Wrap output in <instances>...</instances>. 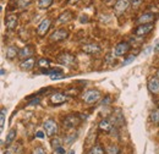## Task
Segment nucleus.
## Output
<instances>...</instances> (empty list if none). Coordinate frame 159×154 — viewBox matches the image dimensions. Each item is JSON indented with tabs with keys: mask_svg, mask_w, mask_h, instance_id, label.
Here are the masks:
<instances>
[{
	"mask_svg": "<svg viewBox=\"0 0 159 154\" xmlns=\"http://www.w3.org/2000/svg\"><path fill=\"white\" fill-rule=\"evenodd\" d=\"M15 136H16V131H15V130H10V132L7 134V137H6V141H5V143L9 146V144H10V143L14 141Z\"/></svg>",
	"mask_w": 159,
	"mask_h": 154,
	"instance_id": "obj_21",
	"label": "nucleus"
},
{
	"mask_svg": "<svg viewBox=\"0 0 159 154\" xmlns=\"http://www.w3.org/2000/svg\"><path fill=\"white\" fill-rule=\"evenodd\" d=\"M49 64H50V61L45 58H40L39 60H38V66H39V67H48Z\"/></svg>",
	"mask_w": 159,
	"mask_h": 154,
	"instance_id": "obj_23",
	"label": "nucleus"
},
{
	"mask_svg": "<svg viewBox=\"0 0 159 154\" xmlns=\"http://www.w3.org/2000/svg\"><path fill=\"white\" fill-rule=\"evenodd\" d=\"M99 129L102 131H104V132H109V131H111L113 126H111V124L108 120H102L99 122Z\"/></svg>",
	"mask_w": 159,
	"mask_h": 154,
	"instance_id": "obj_16",
	"label": "nucleus"
},
{
	"mask_svg": "<svg viewBox=\"0 0 159 154\" xmlns=\"http://www.w3.org/2000/svg\"><path fill=\"white\" fill-rule=\"evenodd\" d=\"M154 52L158 53L159 52V40H156V45H154Z\"/></svg>",
	"mask_w": 159,
	"mask_h": 154,
	"instance_id": "obj_35",
	"label": "nucleus"
},
{
	"mask_svg": "<svg viewBox=\"0 0 159 154\" xmlns=\"http://www.w3.org/2000/svg\"><path fill=\"white\" fill-rule=\"evenodd\" d=\"M151 49H152V47H148V48L146 49V52H144V54H143V55H147V54L151 52Z\"/></svg>",
	"mask_w": 159,
	"mask_h": 154,
	"instance_id": "obj_38",
	"label": "nucleus"
},
{
	"mask_svg": "<svg viewBox=\"0 0 159 154\" xmlns=\"http://www.w3.org/2000/svg\"><path fill=\"white\" fill-rule=\"evenodd\" d=\"M71 19H72V14H71L70 11H65L64 14H61V15L59 16L58 21H59L60 23H64V22H67V21H70Z\"/></svg>",
	"mask_w": 159,
	"mask_h": 154,
	"instance_id": "obj_19",
	"label": "nucleus"
},
{
	"mask_svg": "<svg viewBox=\"0 0 159 154\" xmlns=\"http://www.w3.org/2000/svg\"><path fill=\"white\" fill-rule=\"evenodd\" d=\"M76 138H77V135H70V136H67V138L65 139V143H66V144H71V143H72V142H74V141H75Z\"/></svg>",
	"mask_w": 159,
	"mask_h": 154,
	"instance_id": "obj_28",
	"label": "nucleus"
},
{
	"mask_svg": "<svg viewBox=\"0 0 159 154\" xmlns=\"http://www.w3.org/2000/svg\"><path fill=\"white\" fill-rule=\"evenodd\" d=\"M67 36H69V32L66 29H58L50 36V40L52 42H60V40L67 38Z\"/></svg>",
	"mask_w": 159,
	"mask_h": 154,
	"instance_id": "obj_6",
	"label": "nucleus"
},
{
	"mask_svg": "<svg viewBox=\"0 0 159 154\" xmlns=\"http://www.w3.org/2000/svg\"><path fill=\"white\" fill-rule=\"evenodd\" d=\"M43 127L45 130V134L48 136H53L58 132V125L55 121L53 120H47L44 124H43Z\"/></svg>",
	"mask_w": 159,
	"mask_h": 154,
	"instance_id": "obj_3",
	"label": "nucleus"
},
{
	"mask_svg": "<svg viewBox=\"0 0 159 154\" xmlns=\"http://www.w3.org/2000/svg\"><path fill=\"white\" fill-rule=\"evenodd\" d=\"M99 98H100V93L98 91H88V92H86V93L82 96V99H83L86 103H88V104H92V103L98 102Z\"/></svg>",
	"mask_w": 159,
	"mask_h": 154,
	"instance_id": "obj_2",
	"label": "nucleus"
},
{
	"mask_svg": "<svg viewBox=\"0 0 159 154\" xmlns=\"http://www.w3.org/2000/svg\"><path fill=\"white\" fill-rule=\"evenodd\" d=\"M19 50H17V48L16 47H9L7 49H6V57L9 59H14L16 58V55H19Z\"/></svg>",
	"mask_w": 159,
	"mask_h": 154,
	"instance_id": "obj_18",
	"label": "nucleus"
},
{
	"mask_svg": "<svg viewBox=\"0 0 159 154\" xmlns=\"http://www.w3.org/2000/svg\"><path fill=\"white\" fill-rule=\"evenodd\" d=\"M69 1H70V2H77L79 0H69Z\"/></svg>",
	"mask_w": 159,
	"mask_h": 154,
	"instance_id": "obj_40",
	"label": "nucleus"
},
{
	"mask_svg": "<svg viewBox=\"0 0 159 154\" xmlns=\"http://www.w3.org/2000/svg\"><path fill=\"white\" fill-rule=\"evenodd\" d=\"M58 61H59L61 65L71 66L75 62V57L71 55L70 53H61L59 57H58Z\"/></svg>",
	"mask_w": 159,
	"mask_h": 154,
	"instance_id": "obj_4",
	"label": "nucleus"
},
{
	"mask_svg": "<svg viewBox=\"0 0 159 154\" xmlns=\"http://www.w3.org/2000/svg\"><path fill=\"white\" fill-rule=\"evenodd\" d=\"M33 154H47V153H45V151H44L43 148H39V147H38V148H36V149L33 151Z\"/></svg>",
	"mask_w": 159,
	"mask_h": 154,
	"instance_id": "obj_32",
	"label": "nucleus"
},
{
	"mask_svg": "<svg viewBox=\"0 0 159 154\" xmlns=\"http://www.w3.org/2000/svg\"><path fill=\"white\" fill-rule=\"evenodd\" d=\"M67 100V97L65 96L64 93H55L50 97V103L54 104V105H59V104H62Z\"/></svg>",
	"mask_w": 159,
	"mask_h": 154,
	"instance_id": "obj_11",
	"label": "nucleus"
},
{
	"mask_svg": "<svg viewBox=\"0 0 159 154\" xmlns=\"http://www.w3.org/2000/svg\"><path fill=\"white\" fill-rule=\"evenodd\" d=\"M52 4H53V0H39L38 7L39 9H48Z\"/></svg>",
	"mask_w": 159,
	"mask_h": 154,
	"instance_id": "obj_20",
	"label": "nucleus"
},
{
	"mask_svg": "<svg viewBox=\"0 0 159 154\" xmlns=\"http://www.w3.org/2000/svg\"><path fill=\"white\" fill-rule=\"evenodd\" d=\"M130 7V0H118L114 9L116 11V14H122L125 12L127 9Z\"/></svg>",
	"mask_w": 159,
	"mask_h": 154,
	"instance_id": "obj_7",
	"label": "nucleus"
},
{
	"mask_svg": "<svg viewBox=\"0 0 159 154\" xmlns=\"http://www.w3.org/2000/svg\"><path fill=\"white\" fill-rule=\"evenodd\" d=\"M135 58H136L135 55H131V57H129V59H127V60H125V61L122 62V65H127V64H130L131 61H134V60H135Z\"/></svg>",
	"mask_w": 159,
	"mask_h": 154,
	"instance_id": "obj_33",
	"label": "nucleus"
},
{
	"mask_svg": "<svg viewBox=\"0 0 159 154\" xmlns=\"http://www.w3.org/2000/svg\"><path fill=\"white\" fill-rule=\"evenodd\" d=\"M36 136H37L38 138H44V134H43L42 131H38V132L36 134Z\"/></svg>",
	"mask_w": 159,
	"mask_h": 154,
	"instance_id": "obj_37",
	"label": "nucleus"
},
{
	"mask_svg": "<svg viewBox=\"0 0 159 154\" xmlns=\"http://www.w3.org/2000/svg\"><path fill=\"white\" fill-rule=\"evenodd\" d=\"M148 88L152 93H159V78L152 77L148 81Z\"/></svg>",
	"mask_w": 159,
	"mask_h": 154,
	"instance_id": "obj_13",
	"label": "nucleus"
},
{
	"mask_svg": "<svg viewBox=\"0 0 159 154\" xmlns=\"http://www.w3.org/2000/svg\"><path fill=\"white\" fill-rule=\"evenodd\" d=\"M34 54V49L32 48V47H25V48H22L20 50V53H19V57L21 59H31V57Z\"/></svg>",
	"mask_w": 159,
	"mask_h": 154,
	"instance_id": "obj_14",
	"label": "nucleus"
},
{
	"mask_svg": "<svg viewBox=\"0 0 159 154\" xmlns=\"http://www.w3.org/2000/svg\"><path fill=\"white\" fill-rule=\"evenodd\" d=\"M5 114H6V109L2 108L1 109V115H0V126H1V130L4 129V124H5Z\"/></svg>",
	"mask_w": 159,
	"mask_h": 154,
	"instance_id": "obj_24",
	"label": "nucleus"
},
{
	"mask_svg": "<svg viewBox=\"0 0 159 154\" xmlns=\"http://www.w3.org/2000/svg\"><path fill=\"white\" fill-rule=\"evenodd\" d=\"M21 69L22 70H31L33 66H34V60L31 58V59H27L25 60L23 62H21Z\"/></svg>",
	"mask_w": 159,
	"mask_h": 154,
	"instance_id": "obj_17",
	"label": "nucleus"
},
{
	"mask_svg": "<svg viewBox=\"0 0 159 154\" xmlns=\"http://www.w3.org/2000/svg\"><path fill=\"white\" fill-rule=\"evenodd\" d=\"M52 146H53L54 149L60 148V147H61V141H60V138H53V139H52Z\"/></svg>",
	"mask_w": 159,
	"mask_h": 154,
	"instance_id": "obj_25",
	"label": "nucleus"
},
{
	"mask_svg": "<svg viewBox=\"0 0 159 154\" xmlns=\"http://www.w3.org/2000/svg\"><path fill=\"white\" fill-rule=\"evenodd\" d=\"M83 52L88 53V54H97L100 52V47L98 44H94V43H91V44H86L83 45Z\"/></svg>",
	"mask_w": 159,
	"mask_h": 154,
	"instance_id": "obj_12",
	"label": "nucleus"
},
{
	"mask_svg": "<svg viewBox=\"0 0 159 154\" xmlns=\"http://www.w3.org/2000/svg\"><path fill=\"white\" fill-rule=\"evenodd\" d=\"M154 19H156V15H154V14L147 12V14H143L142 16H139V19L137 20V22L141 23V25H147V23L152 22Z\"/></svg>",
	"mask_w": 159,
	"mask_h": 154,
	"instance_id": "obj_15",
	"label": "nucleus"
},
{
	"mask_svg": "<svg viewBox=\"0 0 159 154\" xmlns=\"http://www.w3.org/2000/svg\"><path fill=\"white\" fill-rule=\"evenodd\" d=\"M55 154H65V151L60 147V148H58V149H55Z\"/></svg>",
	"mask_w": 159,
	"mask_h": 154,
	"instance_id": "obj_34",
	"label": "nucleus"
},
{
	"mask_svg": "<svg viewBox=\"0 0 159 154\" xmlns=\"http://www.w3.org/2000/svg\"><path fill=\"white\" fill-rule=\"evenodd\" d=\"M154 28V26L152 23H147V25H141L136 28L135 34L136 36H146L147 33H149L152 29Z\"/></svg>",
	"mask_w": 159,
	"mask_h": 154,
	"instance_id": "obj_8",
	"label": "nucleus"
},
{
	"mask_svg": "<svg viewBox=\"0 0 159 154\" xmlns=\"http://www.w3.org/2000/svg\"><path fill=\"white\" fill-rule=\"evenodd\" d=\"M31 2H32V0H19V7H20V9H25V7H27Z\"/></svg>",
	"mask_w": 159,
	"mask_h": 154,
	"instance_id": "obj_27",
	"label": "nucleus"
},
{
	"mask_svg": "<svg viewBox=\"0 0 159 154\" xmlns=\"http://www.w3.org/2000/svg\"><path fill=\"white\" fill-rule=\"evenodd\" d=\"M131 1H132L134 5H139V2H141V0H131Z\"/></svg>",
	"mask_w": 159,
	"mask_h": 154,
	"instance_id": "obj_39",
	"label": "nucleus"
},
{
	"mask_svg": "<svg viewBox=\"0 0 159 154\" xmlns=\"http://www.w3.org/2000/svg\"><path fill=\"white\" fill-rule=\"evenodd\" d=\"M50 23H52V21L49 19L43 20V21L40 22V25L38 26V28H37V32H38L39 36H44V34L48 32V29L50 28Z\"/></svg>",
	"mask_w": 159,
	"mask_h": 154,
	"instance_id": "obj_9",
	"label": "nucleus"
},
{
	"mask_svg": "<svg viewBox=\"0 0 159 154\" xmlns=\"http://www.w3.org/2000/svg\"><path fill=\"white\" fill-rule=\"evenodd\" d=\"M152 120H153V122L159 124V109L158 110H156V111L152 114Z\"/></svg>",
	"mask_w": 159,
	"mask_h": 154,
	"instance_id": "obj_30",
	"label": "nucleus"
},
{
	"mask_svg": "<svg viewBox=\"0 0 159 154\" xmlns=\"http://www.w3.org/2000/svg\"><path fill=\"white\" fill-rule=\"evenodd\" d=\"M17 19H19V17H17L16 15H9V16H6V19H5V25H6L7 29L12 31V29L16 28V26H17Z\"/></svg>",
	"mask_w": 159,
	"mask_h": 154,
	"instance_id": "obj_10",
	"label": "nucleus"
},
{
	"mask_svg": "<svg viewBox=\"0 0 159 154\" xmlns=\"http://www.w3.org/2000/svg\"><path fill=\"white\" fill-rule=\"evenodd\" d=\"M130 49H131V47H130V44H129L127 42H121V43H119V44L115 47V55L122 57V55H125Z\"/></svg>",
	"mask_w": 159,
	"mask_h": 154,
	"instance_id": "obj_5",
	"label": "nucleus"
},
{
	"mask_svg": "<svg viewBox=\"0 0 159 154\" xmlns=\"http://www.w3.org/2000/svg\"><path fill=\"white\" fill-rule=\"evenodd\" d=\"M88 154H104V151H103V148H102L100 146H94V147L89 151Z\"/></svg>",
	"mask_w": 159,
	"mask_h": 154,
	"instance_id": "obj_22",
	"label": "nucleus"
},
{
	"mask_svg": "<svg viewBox=\"0 0 159 154\" xmlns=\"http://www.w3.org/2000/svg\"><path fill=\"white\" fill-rule=\"evenodd\" d=\"M62 76V71H60V72H55V74H53V75H50V78L52 79H59V78H61Z\"/></svg>",
	"mask_w": 159,
	"mask_h": 154,
	"instance_id": "obj_31",
	"label": "nucleus"
},
{
	"mask_svg": "<svg viewBox=\"0 0 159 154\" xmlns=\"http://www.w3.org/2000/svg\"><path fill=\"white\" fill-rule=\"evenodd\" d=\"M10 152H12V153H16V154H19L21 152V144L20 143H17V144H15L11 149H10Z\"/></svg>",
	"mask_w": 159,
	"mask_h": 154,
	"instance_id": "obj_29",
	"label": "nucleus"
},
{
	"mask_svg": "<svg viewBox=\"0 0 159 154\" xmlns=\"http://www.w3.org/2000/svg\"><path fill=\"white\" fill-rule=\"evenodd\" d=\"M107 152L108 154H119V148H118V146H109Z\"/></svg>",
	"mask_w": 159,
	"mask_h": 154,
	"instance_id": "obj_26",
	"label": "nucleus"
},
{
	"mask_svg": "<svg viewBox=\"0 0 159 154\" xmlns=\"http://www.w3.org/2000/svg\"><path fill=\"white\" fill-rule=\"evenodd\" d=\"M38 103H39V99L37 98V99H33V100L30 103V105H34V104H38Z\"/></svg>",
	"mask_w": 159,
	"mask_h": 154,
	"instance_id": "obj_36",
	"label": "nucleus"
},
{
	"mask_svg": "<svg viewBox=\"0 0 159 154\" xmlns=\"http://www.w3.org/2000/svg\"><path fill=\"white\" fill-rule=\"evenodd\" d=\"M81 122V119L77 115H67L64 119V126L67 129H74L79 126Z\"/></svg>",
	"mask_w": 159,
	"mask_h": 154,
	"instance_id": "obj_1",
	"label": "nucleus"
},
{
	"mask_svg": "<svg viewBox=\"0 0 159 154\" xmlns=\"http://www.w3.org/2000/svg\"><path fill=\"white\" fill-rule=\"evenodd\" d=\"M67 154H75V151H70V152H69Z\"/></svg>",
	"mask_w": 159,
	"mask_h": 154,
	"instance_id": "obj_41",
	"label": "nucleus"
}]
</instances>
